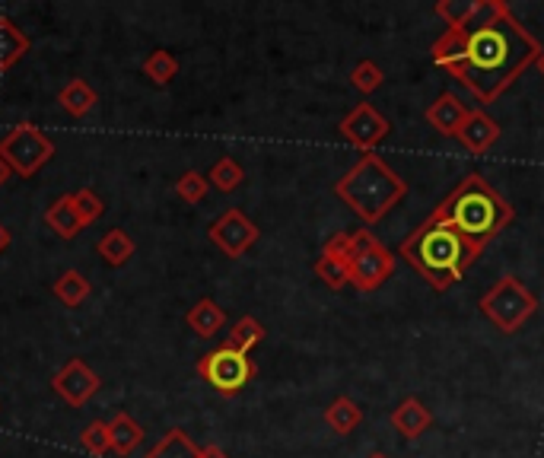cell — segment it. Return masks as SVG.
Segmentation results:
<instances>
[{
  "mask_svg": "<svg viewBox=\"0 0 544 458\" xmlns=\"http://www.w3.org/2000/svg\"><path fill=\"white\" fill-rule=\"evenodd\" d=\"M188 325L195 328L201 338H210V334H217L220 325H223V312L217 309V303H210V299H201L198 306H191L188 312Z\"/></svg>",
  "mask_w": 544,
  "mask_h": 458,
  "instance_id": "cell-15",
  "label": "cell"
},
{
  "mask_svg": "<svg viewBox=\"0 0 544 458\" xmlns=\"http://www.w3.org/2000/svg\"><path fill=\"white\" fill-rule=\"evenodd\" d=\"M204 191H207V179L201 172H185L179 179V185H175V195H179L182 201H188V204H198L204 198Z\"/></svg>",
  "mask_w": 544,
  "mask_h": 458,
  "instance_id": "cell-19",
  "label": "cell"
},
{
  "mask_svg": "<svg viewBox=\"0 0 544 458\" xmlns=\"http://www.w3.org/2000/svg\"><path fill=\"white\" fill-rule=\"evenodd\" d=\"M109 436H112V452L121 458L134 455V449L144 443V430H140V424L131 414H115L109 420Z\"/></svg>",
  "mask_w": 544,
  "mask_h": 458,
  "instance_id": "cell-10",
  "label": "cell"
},
{
  "mask_svg": "<svg viewBox=\"0 0 544 458\" xmlns=\"http://www.w3.org/2000/svg\"><path fill=\"white\" fill-rule=\"evenodd\" d=\"M10 242H13V236H10V229L0 223V255H4L7 249H10Z\"/></svg>",
  "mask_w": 544,
  "mask_h": 458,
  "instance_id": "cell-22",
  "label": "cell"
},
{
  "mask_svg": "<svg viewBox=\"0 0 544 458\" xmlns=\"http://www.w3.org/2000/svg\"><path fill=\"white\" fill-rule=\"evenodd\" d=\"M80 446L102 458L105 452H112V436H109V424H102V420H96V424H90L83 433H80Z\"/></svg>",
  "mask_w": 544,
  "mask_h": 458,
  "instance_id": "cell-17",
  "label": "cell"
},
{
  "mask_svg": "<svg viewBox=\"0 0 544 458\" xmlns=\"http://www.w3.org/2000/svg\"><path fill=\"white\" fill-rule=\"evenodd\" d=\"M471 252H475V242L465 239L459 229L446 223L443 217L430 220L408 242V258L440 287L462 274V268L471 261Z\"/></svg>",
  "mask_w": 544,
  "mask_h": 458,
  "instance_id": "cell-2",
  "label": "cell"
},
{
  "mask_svg": "<svg viewBox=\"0 0 544 458\" xmlns=\"http://www.w3.org/2000/svg\"><path fill=\"white\" fill-rule=\"evenodd\" d=\"M210 239H214L226 255H239L245 245L255 239V229L249 226V220L233 210V214H226L223 220L210 226Z\"/></svg>",
  "mask_w": 544,
  "mask_h": 458,
  "instance_id": "cell-7",
  "label": "cell"
},
{
  "mask_svg": "<svg viewBox=\"0 0 544 458\" xmlns=\"http://www.w3.org/2000/svg\"><path fill=\"white\" fill-rule=\"evenodd\" d=\"M74 207H77L83 226L96 223L102 217V210H105V204L99 201V195H96V191H90V188H80L77 191V195H74Z\"/></svg>",
  "mask_w": 544,
  "mask_h": 458,
  "instance_id": "cell-18",
  "label": "cell"
},
{
  "mask_svg": "<svg viewBox=\"0 0 544 458\" xmlns=\"http://www.w3.org/2000/svg\"><path fill=\"white\" fill-rule=\"evenodd\" d=\"M255 341H261V328H258L252 319H242V322L236 325V331H233V347L249 350Z\"/></svg>",
  "mask_w": 544,
  "mask_h": 458,
  "instance_id": "cell-21",
  "label": "cell"
},
{
  "mask_svg": "<svg viewBox=\"0 0 544 458\" xmlns=\"http://www.w3.org/2000/svg\"><path fill=\"white\" fill-rule=\"evenodd\" d=\"M45 223L55 229V233L61 239H74L80 236V229H83V220L77 214V207H74V195H61L55 204H51L45 210Z\"/></svg>",
  "mask_w": 544,
  "mask_h": 458,
  "instance_id": "cell-9",
  "label": "cell"
},
{
  "mask_svg": "<svg viewBox=\"0 0 544 458\" xmlns=\"http://www.w3.org/2000/svg\"><path fill=\"white\" fill-rule=\"evenodd\" d=\"M210 179H214V185H217V188L230 191V188H236V185H239L242 172H239V166H236L233 160H223V163H217V166H214V172H210Z\"/></svg>",
  "mask_w": 544,
  "mask_h": 458,
  "instance_id": "cell-20",
  "label": "cell"
},
{
  "mask_svg": "<svg viewBox=\"0 0 544 458\" xmlns=\"http://www.w3.org/2000/svg\"><path fill=\"white\" fill-rule=\"evenodd\" d=\"M13 179V172H10V166L4 163V160H0V188H4L7 182Z\"/></svg>",
  "mask_w": 544,
  "mask_h": 458,
  "instance_id": "cell-23",
  "label": "cell"
},
{
  "mask_svg": "<svg viewBox=\"0 0 544 458\" xmlns=\"http://www.w3.org/2000/svg\"><path fill=\"white\" fill-rule=\"evenodd\" d=\"M144 74L156 83V86H163L169 83L175 74H179V61H175L169 51H153V55L144 61Z\"/></svg>",
  "mask_w": 544,
  "mask_h": 458,
  "instance_id": "cell-16",
  "label": "cell"
},
{
  "mask_svg": "<svg viewBox=\"0 0 544 458\" xmlns=\"http://www.w3.org/2000/svg\"><path fill=\"white\" fill-rule=\"evenodd\" d=\"M440 217L478 245L484 236L497 233V226L503 223V207L487 188H481L478 182H468L465 188L455 191L446 210H440Z\"/></svg>",
  "mask_w": 544,
  "mask_h": 458,
  "instance_id": "cell-3",
  "label": "cell"
},
{
  "mask_svg": "<svg viewBox=\"0 0 544 458\" xmlns=\"http://www.w3.org/2000/svg\"><path fill=\"white\" fill-rule=\"evenodd\" d=\"M201 458H226V455H223L217 446H210V449H204V452H201Z\"/></svg>",
  "mask_w": 544,
  "mask_h": 458,
  "instance_id": "cell-24",
  "label": "cell"
},
{
  "mask_svg": "<svg viewBox=\"0 0 544 458\" xmlns=\"http://www.w3.org/2000/svg\"><path fill=\"white\" fill-rule=\"evenodd\" d=\"M99 385H102L99 376L80 357L67 360L55 373V379H51V389H55L70 408H83V404L99 392Z\"/></svg>",
  "mask_w": 544,
  "mask_h": 458,
  "instance_id": "cell-6",
  "label": "cell"
},
{
  "mask_svg": "<svg viewBox=\"0 0 544 458\" xmlns=\"http://www.w3.org/2000/svg\"><path fill=\"white\" fill-rule=\"evenodd\" d=\"M93 287H90V280H86L80 271H64L58 280H55V296L61 299L64 306H83L86 299H90Z\"/></svg>",
  "mask_w": 544,
  "mask_h": 458,
  "instance_id": "cell-13",
  "label": "cell"
},
{
  "mask_svg": "<svg viewBox=\"0 0 544 458\" xmlns=\"http://www.w3.org/2000/svg\"><path fill=\"white\" fill-rule=\"evenodd\" d=\"M99 255L105 258L112 264V268H121V264H128L131 261V255H134V239L125 233V229H109V233H105L102 239H99Z\"/></svg>",
  "mask_w": 544,
  "mask_h": 458,
  "instance_id": "cell-12",
  "label": "cell"
},
{
  "mask_svg": "<svg viewBox=\"0 0 544 458\" xmlns=\"http://www.w3.org/2000/svg\"><path fill=\"white\" fill-rule=\"evenodd\" d=\"M51 156H55V140L42 128H35L32 121L10 128V134L0 140V160L10 166L13 175H23V179H32Z\"/></svg>",
  "mask_w": 544,
  "mask_h": 458,
  "instance_id": "cell-4",
  "label": "cell"
},
{
  "mask_svg": "<svg viewBox=\"0 0 544 458\" xmlns=\"http://www.w3.org/2000/svg\"><path fill=\"white\" fill-rule=\"evenodd\" d=\"M147 458H201V452L195 449V443H191L182 430H169L160 443L150 449Z\"/></svg>",
  "mask_w": 544,
  "mask_h": 458,
  "instance_id": "cell-14",
  "label": "cell"
},
{
  "mask_svg": "<svg viewBox=\"0 0 544 458\" xmlns=\"http://www.w3.org/2000/svg\"><path fill=\"white\" fill-rule=\"evenodd\" d=\"M29 48H32L29 35L13 20H7V16H0V74H7L16 61H23Z\"/></svg>",
  "mask_w": 544,
  "mask_h": 458,
  "instance_id": "cell-8",
  "label": "cell"
},
{
  "mask_svg": "<svg viewBox=\"0 0 544 458\" xmlns=\"http://www.w3.org/2000/svg\"><path fill=\"white\" fill-rule=\"evenodd\" d=\"M529 58L532 42L510 20H490L471 32L465 45V74L487 96L500 90Z\"/></svg>",
  "mask_w": 544,
  "mask_h": 458,
  "instance_id": "cell-1",
  "label": "cell"
},
{
  "mask_svg": "<svg viewBox=\"0 0 544 458\" xmlns=\"http://www.w3.org/2000/svg\"><path fill=\"white\" fill-rule=\"evenodd\" d=\"M198 373L214 385L217 392H223V395H233V392H239L245 382H249L252 376H255V366H252V360L245 357V350H239V347H220V350H214V354H207L201 363H198Z\"/></svg>",
  "mask_w": 544,
  "mask_h": 458,
  "instance_id": "cell-5",
  "label": "cell"
},
{
  "mask_svg": "<svg viewBox=\"0 0 544 458\" xmlns=\"http://www.w3.org/2000/svg\"><path fill=\"white\" fill-rule=\"evenodd\" d=\"M58 102H61V109L67 115H74V118H83V115H90L93 112V105L99 102L96 99V90L86 80H70L64 90L58 93Z\"/></svg>",
  "mask_w": 544,
  "mask_h": 458,
  "instance_id": "cell-11",
  "label": "cell"
}]
</instances>
